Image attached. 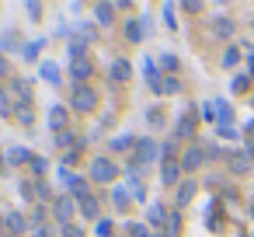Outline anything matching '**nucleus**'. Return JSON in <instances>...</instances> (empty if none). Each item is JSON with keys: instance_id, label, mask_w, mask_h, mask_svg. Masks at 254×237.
<instances>
[{"instance_id": "f257e3e1", "label": "nucleus", "mask_w": 254, "mask_h": 237, "mask_svg": "<svg viewBox=\"0 0 254 237\" xmlns=\"http://www.w3.org/2000/svg\"><path fill=\"white\" fill-rule=\"evenodd\" d=\"M119 174H122V167H119L112 157H105V154L91 157V171H87L91 185H115V181H119Z\"/></svg>"}, {"instance_id": "f03ea898", "label": "nucleus", "mask_w": 254, "mask_h": 237, "mask_svg": "<svg viewBox=\"0 0 254 237\" xmlns=\"http://www.w3.org/2000/svg\"><path fill=\"white\" fill-rule=\"evenodd\" d=\"M70 108L80 112V115L94 112V108H98V87H94V84H73V91H70Z\"/></svg>"}, {"instance_id": "7ed1b4c3", "label": "nucleus", "mask_w": 254, "mask_h": 237, "mask_svg": "<svg viewBox=\"0 0 254 237\" xmlns=\"http://www.w3.org/2000/svg\"><path fill=\"white\" fill-rule=\"evenodd\" d=\"M7 91L14 94V108H18V112L35 108V91H32V80H28V77H11V80H7Z\"/></svg>"}, {"instance_id": "20e7f679", "label": "nucleus", "mask_w": 254, "mask_h": 237, "mask_svg": "<svg viewBox=\"0 0 254 237\" xmlns=\"http://www.w3.org/2000/svg\"><path fill=\"white\" fill-rule=\"evenodd\" d=\"M132 160L143 164V167L157 164V160H160V140H157V136H139V143H136V150H132Z\"/></svg>"}, {"instance_id": "39448f33", "label": "nucleus", "mask_w": 254, "mask_h": 237, "mask_svg": "<svg viewBox=\"0 0 254 237\" xmlns=\"http://www.w3.org/2000/svg\"><path fill=\"white\" fill-rule=\"evenodd\" d=\"M143 80H146L150 94L164 98V80H167V74H160V67H157V60H153V56H143Z\"/></svg>"}, {"instance_id": "423d86ee", "label": "nucleus", "mask_w": 254, "mask_h": 237, "mask_svg": "<svg viewBox=\"0 0 254 237\" xmlns=\"http://www.w3.org/2000/svg\"><path fill=\"white\" fill-rule=\"evenodd\" d=\"M53 209V220H56V227H63V223H73V213H77V199L73 195H56V202L49 206Z\"/></svg>"}, {"instance_id": "0eeeda50", "label": "nucleus", "mask_w": 254, "mask_h": 237, "mask_svg": "<svg viewBox=\"0 0 254 237\" xmlns=\"http://www.w3.org/2000/svg\"><path fill=\"white\" fill-rule=\"evenodd\" d=\"M28 230H32V223H28V216L21 209H7L4 213V237H25Z\"/></svg>"}, {"instance_id": "6e6552de", "label": "nucleus", "mask_w": 254, "mask_h": 237, "mask_svg": "<svg viewBox=\"0 0 254 237\" xmlns=\"http://www.w3.org/2000/svg\"><path fill=\"white\" fill-rule=\"evenodd\" d=\"M167 220H171V206H167V202H150V206H146L143 223H146L150 230H167Z\"/></svg>"}, {"instance_id": "1a4fd4ad", "label": "nucleus", "mask_w": 254, "mask_h": 237, "mask_svg": "<svg viewBox=\"0 0 254 237\" xmlns=\"http://www.w3.org/2000/svg\"><path fill=\"white\" fill-rule=\"evenodd\" d=\"M195 126H198V112H195V105H188V108L178 115V122H174L171 136H174V140H185V136H191V133H195Z\"/></svg>"}, {"instance_id": "9d476101", "label": "nucleus", "mask_w": 254, "mask_h": 237, "mask_svg": "<svg viewBox=\"0 0 254 237\" xmlns=\"http://www.w3.org/2000/svg\"><path fill=\"white\" fill-rule=\"evenodd\" d=\"M101 209H105V202H101V195H98V192H91V195H84V199L77 202V213H80L84 220H91V223H98V220H101Z\"/></svg>"}, {"instance_id": "9b49d317", "label": "nucleus", "mask_w": 254, "mask_h": 237, "mask_svg": "<svg viewBox=\"0 0 254 237\" xmlns=\"http://www.w3.org/2000/svg\"><path fill=\"white\" fill-rule=\"evenodd\" d=\"M122 32H126V42H132V46L146 42V32H150V18H129Z\"/></svg>"}, {"instance_id": "f8f14e48", "label": "nucleus", "mask_w": 254, "mask_h": 237, "mask_svg": "<svg viewBox=\"0 0 254 237\" xmlns=\"http://www.w3.org/2000/svg\"><path fill=\"white\" fill-rule=\"evenodd\" d=\"M94 70H98V67H94V60H91V56L73 60V63H70V80H73V84H91Z\"/></svg>"}, {"instance_id": "ddd939ff", "label": "nucleus", "mask_w": 254, "mask_h": 237, "mask_svg": "<svg viewBox=\"0 0 254 237\" xmlns=\"http://www.w3.org/2000/svg\"><path fill=\"white\" fill-rule=\"evenodd\" d=\"M46 122H49L53 133H66V129H70V108H66V105H49Z\"/></svg>"}, {"instance_id": "4468645a", "label": "nucleus", "mask_w": 254, "mask_h": 237, "mask_svg": "<svg viewBox=\"0 0 254 237\" xmlns=\"http://www.w3.org/2000/svg\"><path fill=\"white\" fill-rule=\"evenodd\" d=\"M205 160H209V157H205L202 143H195V147H188V150L181 154V160H178V164H181V171H185V174H191V171H198Z\"/></svg>"}, {"instance_id": "2eb2a0df", "label": "nucleus", "mask_w": 254, "mask_h": 237, "mask_svg": "<svg viewBox=\"0 0 254 237\" xmlns=\"http://www.w3.org/2000/svg\"><path fill=\"white\" fill-rule=\"evenodd\" d=\"M195 195H198V181H195V178H185V181L174 188V209L181 213V209H185V206H188Z\"/></svg>"}, {"instance_id": "dca6fc26", "label": "nucleus", "mask_w": 254, "mask_h": 237, "mask_svg": "<svg viewBox=\"0 0 254 237\" xmlns=\"http://www.w3.org/2000/svg\"><path fill=\"white\" fill-rule=\"evenodd\" d=\"M91 14H94V25H98V28H112V25L119 21V18H115V14H119V4H94Z\"/></svg>"}, {"instance_id": "f3484780", "label": "nucleus", "mask_w": 254, "mask_h": 237, "mask_svg": "<svg viewBox=\"0 0 254 237\" xmlns=\"http://www.w3.org/2000/svg\"><path fill=\"white\" fill-rule=\"evenodd\" d=\"M108 77H112V84H126V80H132V60L115 56L112 67H108Z\"/></svg>"}, {"instance_id": "a211bd4d", "label": "nucleus", "mask_w": 254, "mask_h": 237, "mask_svg": "<svg viewBox=\"0 0 254 237\" xmlns=\"http://www.w3.org/2000/svg\"><path fill=\"white\" fill-rule=\"evenodd\" d=\"M185 171H181V164L178 160H164L160 164V185H167V188H178L185 178H181Z\"/></svg>"}, {"instance_id": "6ab92c4d", "label": "nucleus", "mask_w": 254, "mask_h": 237, "mask_svg": "<svg viewBox=\"0 0 254 237\" xmlns=\"http://www.w3.org/2000/svg\"><path fill=\"white\" fill-rule=\"evenodd\" d=\"M108 199H112L115 213H129V209H132V192H129V185H112Z\"/></svg>"}, {"instance_id": "aec40b11", "label": "nucleus", "mask_w": 254, "mask_h": 237, "mask_svg": "<svg viewBox=\"0 0 254 237\" xmlns=\"http://www.w3.org/2000/svg\"><path fill=\"white\" fill-rule=\"evenodd\" d=\"M32 157H35V150H28L21 143L7 147V167H25V164H32Z\"/></svg>"}, {"instance_id": "412c9836", "label": "nucleus", "mask_w": 254, "mask_h": 237, "mask_svg": "<svg viewBox=\"0 0 254 237\" xmlns=\"http://www.w3.org/2000/svg\"><path fill=\"white\" fill-rule=\"evenodd\" d=\"M39 77H42L46 84H53V87L63 84V74H60V63H56V60H42V63H39Z\"/></svg>"}, {"instance_id": "4be33fe9", "label": "nucleus", "mask_w": 254, "mask_h": 237, "mask_svg": "<svg viewBox=\"0 0 254 237\" xmlns=\"http://www.w3.org/2000/svg\"><path fill=\"white\" fill-rule=\"evenodd\" d=\"M136 143H139V136L122 133V136H112L105 147H108V154H126V150H136Z\"/></svg>"}, {"instance_id": "5701e85b", "label": "nucleus", "mask_w": 254, "mask_h": 237, "mask_svg": "<svg viewBox=\"0 0 254 237\" xmlns=\"http://www.w3.org/2000/svg\"><path fill=\"white\" fill-rule=\"evenodd\" d=\"M49 46V39H32V42H25V49H21V60L25 63H42V49Z\"/></svg>"}, {"instance_id": "b1692460", "label": "nucleus", "mask_w": 254, "mask_h": 237, "mask_svg": "<svg viewBox=\"0 0 254 237\" xmlns=\"http://www.w3.org/2000/svg\"><path fill=\"white\" fill-rule=\"evenodd\" d=\"M66 195H73L77 202H80L84 195H91V178H87V174H73V181L66 185Z\"/></svg>"}, {"instance_id": "393cba45", "label": "nucleus", "mask_w": 254, "mask_h": 237, "mask_svg": "<svg viewBox=\"0 0 254 237\" xmlns=\"http://www.w3.org/2000/svg\"><path fill=\"white\" fill-rule=\"evenodd\" d=\"M49 216H53V209H49L46 202H35V206H32V213H28L32 230H35V227H46V223H49Z\"/></svg>"}, {"instance_id": "a878e982", "label": "nucleus", "mask_w": 254, "mask_h": 237, "mask_svg": "<svg viewBox=\"0 0 254 237\" xmlns=\"http://www.w3.org/2000/svg\"><path fill=\"white\" fill-rule=\"evenodd\" d=\"M18 108H14V94L7 87H0V119H14Z\"/></svg>"}, {"instance_id": "bb28decb", "label": "nucleus", "mask_w": 254, "mask_h": 237, "mask_svg": "<svg viewBox=\"0 0 254 237\" xmlns=\"http://www.w3.org/2000/svg\"><path fill=\"white\" fill-rule=\"evenodd\" d=\"M18 49H21V39H18V32H14V28H7L4 35H0V53L7 56V53H18Z\"/></svg>"}, {"instance_id": "cd10ccee", "label": "nucleus", "mask_w": 254, "mask_h": 237, "mask_svg": "<svg viewBox=\"0 0 254 237\" xmlns=\"http://www.w3.org/2000/svg\"><path fill=\"white\" fill-rule=\"evenodd\" d=\"M77 39H84L87 46H98V42H101V32H98L94 25H87V21H80V25H77Z\"/></svg>"}, {"instance_id": "c85d7f7f", "label": "nucleus", "mask_w": 254, "mask_h": 237, "mask_svg": "<svg viewBox=\"0 0 254 237\" xmlns=\"http://www.w3.org/2000/svg\"><path fill=\"white\" fill-rule=\"evenodd\" d=\"M18 195H21V202H39V195H35V178H21L18 181Z\"/></svg>"}, {"instance_id": "c756f323", "label": "nucleus", "mask_w": 254, "mask_h": 237, "mask_svg": "<svg viewBox=\"0 0 254 237\" xmlns=\"http://www.w3.org/2000/svg\"><path fill=\"white\" fill-rule=\"evenodd\" d=\"M35 195H39V202H46V206L56 202V192H53V185H49L46 178H35Z\"/></svg>"}, {"instance_id": "7c9ffc66", "label": "nucleus", "mask_w": 254, "mask_h": 237, "mask_svg": "<svg viewBox=\"0 0 254 237\" xmlns=\"http://www.w3.org/2000/svg\"><path fill=\"white\" fill-rule=\"evenodd\" d=\"M122 234H126V237H153V230H150L143 220H129V223L122 227Z\"/></svg>"}, {"instance_id": "2f4dec72", "label": "nucleus", "mask_w": 254, "mask_h": 237, "mask_svg": "<svg viewBox=\"0 0 254 237\" xmlns=\"http://www.w3.org/2000/svg\"><path fill=\"white\" fill-rule=\"evenodd\" d=\"M178 11H181V7H178V4H171V0H164V4H160V14H164V25H167L171 32H178V18H174Z\"/></svg>"}, {"instance_id": "473e14b6", "label": "nucleus", "mask_w": 254, "mask_h": 237, "mask_svg": "<svg viewBox=\"0 0 254 237\" xmlns=\"http://www.w3.org/2000/svg\"><path fill=\"white\" fill-rule=\"evenodd\" d=\"M66 56H70V63H73V60H84V56H87V42L73 35V39L66 42Z\"/></svg>"}, {"instance_id": "72a5a7b5", "label": "nucleus", "mask_w": 254, "mask_h": 237, "mask_svg": "<svg viewBox=\"0 0 254 237\" xmlns=\"http://www.w3.org/2000/svg\"><path fill=\"white\" fill-rule=\"evenodd\" d=\"M157 67H160V70H167V77H174V74L181 70V60H178L174 53H160V60H157Z\"/></svg>"}, {"instance_id": "f704fd0d", "label": "nucleus", "mask_w": 254, "mask_h": 237, "mask_svg": "<svg viewBox=\"0 0 254 237\" xmlns=\"http://www.w3.org/2000/svg\"><path fill=\"white\" fill-rule=\"evenodd\" d=\"M164 160H181V154H178V140L171 136V140H160V164Z\"/></svg>"}, {"instance_id": "c9c22d12", "label": "nucleus", "mask_w": 254, "mask_h": 237, "mask_svg": "<svg viewBox=\"0 0 254 237\" xmlns=\"http://www.w3.org/2000/svg\"><path fill=\"white\" fill-rule=\"evenodd\" d=\"M230 171L233 174H247L251 171V157L247 154H230Z\"/></svg>"}, {"instance_id": "e433bc0d", "label": "nucleus", "mask_w": 254, "mask_h": 237, "mask_svg": "<svg viewBox=\"0 0 254 237\" xmlns=\"http://www.w3.org/2000/svg\"><path fill=\"white\" fill-rule=\"evenodd\" d=\"M28 167H32V174H35V178H46V174H49V157H42V154H35Z\"/></svg>"}, {"instance_id": "4c0bfd02", "label": "nucleus", "mask_w": 254, "mask_h": 237, "mask_svg": "<svg viewBox=\"0 0 254 237\" xmlns=\"http://www.w3.org/2000/svg\"><path fill=\"white\" fill-rule=\"evenodd\" d=\"M212 32H216L219 39H230V35H233V21H230V18H216V21H212Z\"/></svg>"}, {"instance_id": "58836bf2", "label": "nucleus", "mask_w": 254, "mask_h": 237, "mask_svg": "<svg viewBox=\"0 0 254 237\" xmlns=\"http://www.w3.org/2000/svg\"><path fill=\"white\" fill-rule=\"evenodd\" d=\"M126 185H129V192H132V202H146V185H143L139 178H129Z\"/></svg>"}, {"instance_id": "ea45409f", "label": "nucleus", "mask_w": 254, "mask_h": 237, "mask_svg": "<svg viewBox=\"0 0 254 237\" xmlns=\"http://www.w3.org/2000/svg\"><path fill=\"white\" fill-rule=\"evenodd\" d=\"M94 234H98V237H112V234H115V220L101 216V220L94 223Z\"/></svg>"}, {"instance_id": "a19ab883", "label": "nucleus", "mask_w": 254, "mask_h": 237, "mask_svg": "<svg viewBox=\"0 0 254 237\" xmlns=\"http://www.w3.org/2000/svg\"><path fill=\"white\" fill-rule=\"evenodd\" d=\"M25 14H28V21H42V14H46V7L39 4V0H28V4H25Z\"/></svg>"}, {"instance_id": "79ce46f5", "label": "nucleus", "mask_w": 254, "mask_h": 237, "mask_svg": "<svg viewBox=\"0 0 254 237\" xmlns=\"http://www.w3.org/2000/svg\"><path fill=\"white\" fill-rule=\"evenodd\" d=\"M247 87H251V77H247V74H237V77L230 80V91H233V94H244Z\"/></svg>"}, {"instance_id": "37998d69", "label": "nucleus", "mask_w": 254, "mask_h": 237, "mask_svg": "<svg viewBox=\"0 0 254 237\" xmlns=\"http://www.w3.org/2000/svg\"><path fill=\"white\" fill-rule=\"evenodd\" d=\"M14 119H18V122H21V129H28V133H32V129H35V108H25V112H18V115H14Z\"/></svg>"}, {"instance_id": "c03bdc74", "label": "nucleus", "mask_w": 254, "mask_h": 237, "mask_svg": "<svg viewBox=\"0 0 254 237\" xmlns=\"http://www.w3.org/2000/svg\"><path fill=\"white\" fill-rule=\"evenodd\" d=\"M146 122H150V129H164V108L153 105V108L146 112Z\"/></svg>"}, {"instance_id": "a18cd8bd", "label": "nucleus", "mask_w": 254, "mask_h": 237, "mask_svg": "<svg viewBox=\"0 0 254 237\" xmlns=\"http://www.w3.org/2000/svg\"><path fill=\"white\" fill-rule=\"evenodd\" d=\"M181 234V213L171 206V220H167V237H178Z\"/></svg>"}, {"instance_id": "49530a36", "label": "nucleus", "mask_w": 254, "mask_h": 237, "mask_svg": "<svg viewBox=\"0 0 254 237\" xmlns=\"http://www.w3.org/2000/svg\"><path fill=\"white\" fill-rule=\"evenodd\" d=\"M60 237H87V230L80 223H63L60 227Z\"/></svg>"}, {"instance_id": "de8ad7c7", "label": "nucleus", "mask_w": 254, "mask_h": 237, "mask_svg": "<svg viewBox=\"0 0 254 237\" xmlns=\"http://www.w3.org/2000/svg\"><path fill=\"white\" fill-rule=\"evenodd\" d=\"M216 136H219V140H237L240 129H237V122H230V126H216Z\"/></svg>"}, {"instance_id": "09e8293b", "label": "nucleus", "mask_w": 254, "mask_h": 237, "mask_svg": "<svg viewBox=\"0 0 254 237\" xmlns=\"http://www.w3.org/2000/svg\"><path fill=\"white\" fill-rule=\"evenodd\" d=\"M28 237H60V227L46 223V227H35V230H28Z\"/></svg>"}, {"instance_id": "8fccbe9b", "label": "nucleus", "mask_w": 254, "mask_h": 237, "mask_svg": "<svg viewBox=\"0 0 254 237\" xmlns=\"http://www.w3.org/2000/svg\"><path fill=\"white\" fill-rule=\"evenodd\" d=\"M240 63V49L237 46H226V53H223V67H237Z\"/></svg>"}, {"instance_id": "3c124183", "label": "nucleus", "mask_w": 254, "mask_h": 237, "mask_svg": "<svg viewBox=\"0 0 254 237\" xmlns=\"http://www.w3.org/2000/svg\"><path fill=\"white\" fill-rule=\"evenodd\" d=\"M202 150H205L209 160H219V157H223V147H219V143H202Z\"/></svg>"}, {"instance_id": "603ef678", "label": "nucleus", "mask_w": 254, "mask_h": 237, "mask_svg": "<svg viewBox=\"0 0 254 237\" xmlns=\"http://www.w3.org/2000/svg\"><path fill=\"white\" fill-rule=\"evenodd\" d=\"M181 14H202V4H198V0H185V4H181Z\"/></svg>"}, {"instance_id": "864d4df0", "label": "nucleus", "mask_w": 254, "mask_h": 237, "mask_svg": "<svg viewBox=\"0 0 254 237\" xmlns=\"http://www.w3.org/2000/svg\"><path fill=\"white\" fill-rule=\"evenodd\" d=\"M178 91H181V80L178 77H167L164 80V94H178Z\"/></svg>"}, {"instance_id": "5fc2aeb1", "label": "nucleus", "mask_w": 254, "mask_h": 237, "mask_svg": "<svg viewBox=\"0 0 254 237\" xmlns=\"http://www.w3.org/2000/svg\"><path fill=\"white\" fill-rule=\"evenodd\" d=\"M202 119L205 122H216V101H205L202 105Z\"/></svg>"}, {"instance_id": "6e6d98bb", "label": "nucleus", "mask_w": 254, "mask_h": 237, "mask_svg": "<svg viewBox=\"0 0 254 237\" xmlns=\"http://www.w3.org/2000/svg\"><path fill=\"white\" fill-rule=\"evenodd\" d=\"M56 178H60V185L66 188V185L73 181V171H70V167H60V171H56Z\"/></svg>"}, {"instance_id": "4d7b16f0", "label": "nucleus", "mask_w": 254, "mask_h": 237, "mask_svg": "<svg viewBox=\"0 0 254 237\" xmlns=\"http://www.w3.org/2000/svg\"><path fill=\"white\" fill-rule=\"evenodd\" d=\"M0 77H11V60L0 53Z\"/></svg>"}, {"instance_id": "13d9d810", "label": "nucleus", "mask_w": 254, "mask_h": 237, "mask_svg": "<svg viewBox=\"0 0 254 237\" xmlns=\"http://www.w3.org/2000/svg\"><path fill=\"white\" fill-rule=\"evenodd\" d=\"M244 136H247V140H254V119H251V122L244 126Z\"/></svg>"}, {"instance_id": "bf43d9fd", "label": "nucleus", "mask_w": 254, "mask_h": 237, "mask_svg": "<svg viewBox=\"0 0 254 237\" xmlns=\"http://www.w3.org/2000/svg\"><path fill=\"white\" fill-rule=\"evenodd\" d=\"M244 154H247V157L254 160V140H247V147H244Z\"/></svg>"}, {"instance_id": "052dcab7", "label": "nucleus", "mask_w": 254, "mask_h": 237, "mask_svg": "<svg viewBox=\"0 0 254 237\" xmlns=\"http://www.w3.org/2000/svg\"><path fill=\"white\" fill-rule=\"evenodd\" d=\"M247 77H254V56H247Z\"/></svg>"}, {"instance_id": "680f3d73", "label": "nucleus", "mask_w": 254, "mask_h": 237, "mask_svg": "<svg viewBox=\"0 0 254 237\" xmlns=\"http://www.w3.org/2000/svg\"><path fill=\"white\" fill-rule=\"evenodd\" d=\"M4 154H7V150H0V171H4V167H7V157H4Z\"/></svg>"}, {"instance_id": "e2e57ef3", "label": "nucleus", "mask_w": 254, "mask_h": 237, "mask_svg": "<svg viewBox=\"0 0 254 237\" xmlns=\"http://www.w3.org/2000/svg\"><path fill=\"white\" fill-rule=\"evenodd\" d=\"M153 237H167V230H153Z\"/></svg>"}, {"instance_id": "0e129e2a", "label": "nucleus", "mask_w": 254, "mask_h": 237, "mask_svg": "<svg viewBox=\"0 0 254 237\" xmlns=\"http://www.w3.org/2000/svg\"><path fill=\"white\" fill-rule=\"evenodd\" d=\"M0 237H4V213H0Z\"/></svg>"}, {"instance_id": "69168bd1", "label": "nucleus", "mask_w": 254, "mask_h": 237, "mask_svg": "<svg viewBox=\"0 0 254 237\" xmlns=\"http://www.w3.org/2000/svg\"><path fill=\"white\" fill-rule=\"evenodd\" d=\"M251 216H254V206H251Z\"/></svg>"}, {"instance_id": "338daca9", "label": "nucleus", "mask_w": 254, "mask_h": 237, "mask_svg": "<svg viewBox=\"0 0 254 237\" xmlns=\"http://www.w3.org/2000/svg\"><path fill=\"white\" fill-rule=\"evenodd\" d=\"M251 105H254V98H251Z\"/></svg>"}]
</instances>
